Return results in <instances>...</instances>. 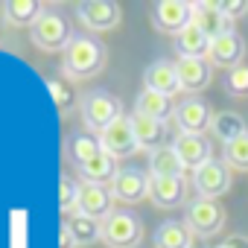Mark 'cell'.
<instances>
[{
	"label": "cell",
	"mask_w": 248,
	"mask_h": 248,
	"mask_svg": "<svg viewBox=\"0 0 248 248\" xmlns=\"http://www.w3.org/2000/svg\"><path fill=\"white\" fill-rule=\"evenodd\" d=\"M64 152H67V161L79 170L82 164H88L91 158H96V155L102 152V146H99V140L91 138L88 132H70V135H67V143H64Z\"/></svg>",
	"instance_id": "cell-20"
},
{
	"label": "cell",
	"mask_w": 248,
	"mask_h": 248,
	"mask_svg": "<svg viewBox=\"0 0 248 248\" xmlns=\"http://www.w3.org/2000/svg\"><path fill=\"white\" fill-rule=\"evenodd\" d=\"M135 111L138 114H143V117H152V120H167V117H172L175 114V108H172V99L170 96H164V93H155V91H140L138 93V99H135Z\"/></svg>",
	"instance_id": "cell-24"
},
{
	"label": "cell",
	"mask_w": 248,
	"mask_h": 248,
	"mask_svg": "<svg viewBox=\"0 0 248 248\" xmlns=\"http://www.w3.org/2000/svg\"><path fill=\"white\" fill-rule=\"evenodd\" d=\"M216 248H231V245H228V242H219V245H216Z\"/></svg>",
	"instance_id": "cell-36"
},
{
	"label": "cell",
	"mask_w": 248,
	"mask_h": 248,
	"mask_svg": "<svg viewBox=\"0 0 248 248\" xmlns=\"http://www.w3.org/2000/svg\"><path fill=\"white\" fill-rule=\"evenodd\" d=\"M242 56H245V41L239 32H225L219 38L210 41V50H207V62L213 67H225V70H233L242 64Z\"/></svg>",
	"instance_id": "cell-12"
},
{
	"label": "cell",
	"mask_w": 248,
	"mask_h": 248,
	"mask_svg": "<svg viewBox=\"0 0 248 248\" xmlns=\"http://www.w3.org/2000/svg\"><path fill=\"white\" fill-rule=\"evenodd\" d=\"M70 38H73V32H70L64 15L56 12V9H44L41 18L32 24V41H35L41 50H50V53L62 50V53H64L67 44H70Z\"/></svg>",
	"instance_id": "cell-4"
},
{
	"label": "cell",
	"mask_w": 248,
	"mask_h": 248,
	"mask_svg": "<svg viewBox=\"0 0 248 248\" xmlns=\"http://www.w3.org/2000/svg\"><path fill=\"white\" fill-rule=\"evenodd\" d=\"M175 50L181 59H207V50H210V38L199 30V27H187L184 32L175 35Z\"/></svg>",
	"instance_id": "cell-23"
},
{
	"label": "cell",
	"mask_w": 248,
	"mask_h": 248,
	"mask_svg": "<svg viewBox=\"0 0 248 248\" xmlns=\"http://www.w3.org/2000/svg\"><path fill=\"white\" fill-rule=\"evenodd\" d=\"M225 164L231 170L248 172V135H242V138H236L233 143L225 146Z\"/></svg>",
	"instance_id": "cell-29"
},
{
	"label": "cell",
	"mask_w": 248,
	"mask_h": 248,
	"mask_svg": "<svg viewBox=\"0 0 248 248\" xmlns=\"http://www.w3.org/2000/svg\"><path fill=\"white\" fill-rule=\"evenodd\" d=\"M225 88H228V93H233V96H248V64H245V62H242L239 67L228 70Z\"/></svg>",
	"instance_id": "cell-32"
},
{
	"label": "cell",
	"mask_w": 248,
	"mask_h": 248,
	"mask_svg": "<svg viewBox=\"0 0 248 248\" xmlns=\"http://www.w3.org/2000/svg\"><path fill=\"white\" fill-rule=\"evenodd\" d=\"M79 196H82V184H76L73 178L62 175V181H59V207L64 213L76 210L79 207Z\"/></svg>",
	"instance_id": "cell-30"
},
{
	"label": "cell",
	"mask_w": 248,
	"mask_h": 248,
	"mask_svg": "<svg viewBox=\"0 0 248 248\" xmlns=\"http://www.w3.org/2000/svg\"><path fill=\"white\" fill-rule=\"evenodd\" d=\"M111 196L123 204H138V202L149 199V175L138 167L120 170L111 181Z\"/></svg>",
	"instance_id": "cell-11"
},
{
	"label": "cell",
	"mask_w": 248,
	"mask_h": 248,
	"mask_svg": "<svg viewBox=\"0 0 248 248\" xmlns=\"http://www.w3.org/2000/svg\"><path fill=\"white\" fill-rule=\"evenodd\" d=\"M155 248H193V231L184 222H164L155 231Z\"/></svg>",
	"instance_id": "cell-26"
},
{
	"label": "cell",
	"mask_w": 248,
	"mask_h": 248,
	"mask_svg": "<svg viewBox=\"0 0 248 248\" xmlns=\"http://www.w3.org/2000/svg\"><path fill=\"white\" fill-rule=\"evenodd\" d=\"M193 27H199L210 41L219 38V35H225V32H231L228 18L219 12L216 3H207V0H202V3H193Z\"/></svg>",
	"instance_id": "cell-19"
},
{
	"label": "cell",
	"mask_w": 248,
	"mask_h": 248,
	"mask_svg": "<svg viewBox=\"0 0 248 248\" xmlns=\"http://www.w3.org/2000/svg\"><path fill=\"white\" fill-rule=\"evenodd\" d=\"M231 181H233L231 178V167L216 161V158L193 172V187H196V193L202 199H216L219 202V196H225L231 190Z\"/></svg>",
	"instance_id": "cell-8"
},
{
	"label": "cell",
	"mask_w": 248,
	"mask_h": 248,
	"mask_svg": "<svg viewBox=\"0 0 248 248\" xmlns=\"http://www.w3.org/2000/svg\"><path fill=\"white\" fill-rule=\"evenodd\" d=\"M184 225L199 233V236H213L222 231L225 225V207L216 202V199H193L187 204V216H184Z\"/></svg>",
	"instance_id": "cell-5"
},
{
	"label": "cell",
	"mask_w": 248,
	"mask_h": 248,
	"mask_svg": "<svg viewBox=\"0 0 248 248\" xmlns=\"http://www.w3.org/2000/svg\"><path fill=\"white\" fill-rule=\"evenodd\" d=\"M219 12L231 21V18H242L248 12V0H219Z\"/></svg>",
	"instance_id": "cell-33"
},
{
	"label": "cell",
	"mask_w": 248,
	"mask_h": 248,
	"mask_svg": "<svg viewBox=\"0 0 248 248\" xmlns=\"http://www.w3.org/2000/svg\"><path fill=\"white\" fill-rule=\"evenodd\" d=\"M111 202H114L111 190H105V187H99V184H82V196H79V207H76V213L102 222V219H108L111 210H114Z\"/></svg>",
	"instance_id": "cell-17"
},
{
	"label": "cell",
	"mask_w": 248,
	"mask_h": 248,
	"mask_svg": "<svg viewBox=\"0 0 248 248\" xmlns=\"http://www.w3.org/2000/svg\"><path fill=\"white\" fill-rule=\"evenodd\" d=\"M143 85H146V91L164 93V96H170V99L181 91L178 70H175V64L167 62V59H158V62H152V64L143 70Z\"/></svg>",
	"instance_id": "cell-15"
},
{
	"label": "cell",
	"mask_w": 248,
	"mask_h": 248,
	"mask_svg": "<svg viewBox=\"0 0 248 248\" xmlns=\"http://www.w3.org/2000/svg\"><path fill=\"white\" fill-rule=\"evenodd\" d=\"M172 117H175V126L181 129V135H204L213 123L210 105L199 96H187L184 102H178Z\"/></svg>",
	"instance_id": "cell-10"
},
{
	"label": "cell",
	"mask_w": 248,
	"mask_h": 248,
	"mask_svg": "<svg viewBox=\"0 0 248 248\" xmlns=\"http://www.w3.org/2000/svg\"><path fill=\"white\" fill-rule=\"evenodd\" d=\"M129 120H132V129H135V138H138L140 149H149V152H155V149L167 146V126H164L161 120L143 117V114H138V111H135Z\"/></svg>",
	"instance_id": "cell-18"
},
{
	"label": "cell",
	"mask_w": 248,
	"mask_h": 248,
	"mask_svg": "<svg viewBox=\"0 0 248 248\" xmlns=\"http://www.w3.org/2000/svg\"><path fill=\"white\" fill-rule=\"evenodd\" d=\"M99 146L105 155H111L114 161L117 158H129L140 149L138 138H135V129H132V120L129 117H120L117 123H111V126L105 132H99Z\"/></svg>",
	"instance_id": "cell-7"
},
{
	"label": "cell",
	"mask_w": 248,
	"mask_h": 248,
	"mask_svg": "<svg viewBox=\"0 0 248 248\" xmlns=\"http://www.w3.org/2000/svg\"><path fill=\"white\" fill-rule=\"evenodd\" d=\"M120 170H117V161L111 158V155H105V152H99L96 158H91L88 164H82L79 167V175H82V181L85 184H108V181H114V175H117Z\"/></svg>",
	"instance_id": "cell-25"
},
{
	"label": "cell",
	"mask_w": 248,
	"mask_h": 248,
	"mask_svg": "<svg viewBox=\"0 0 248 248\" xmlns=\"http://www.w3.org/2000/svg\"><path fill=\"white\" fill-rule=\"evenodd\" d=\"M152 24L158 32L178 35L193 24V3H184V0H161V3L152 6Z\"/></svg>",
	"instance_id": "cell-9"
},
{
	"label": "cell",
	"mask_w": 248,
	"mask_h": 248,
	"mask_svg": "<svg viewBox=\"0 0 248 248\" xmlns=\"http://www.w3.org/2000/svg\"><path fill=\"white\" fill-rule=\"evenodd\" d=\"M123 117V105L114 93L108 91H91L82 99V120H85V129L91 132H105L111 123H117Z\"/></svg>",
	"instance_id": "cell-3"
},
{
	"label": "cell",
	"mask_w": 248,
	"mask_h": 248,
	"mask_svg": "<svg viewBox=\"0 0 248 248\" xmlns=\"http://www.w3.org/2000/svg\"><path fill=\"white\" fill-rule=\"evenodd\" d=\"M3 12H6L9 24H15V27H32L41 18L44 6L38 3V0H6Z\"/></svg>",
	"instance_id": "cell-27"
},
{
	"label": "cell",
	"mask_w": 248,
	"mask_h": 248,
	"mask_svg": "<svg viewBox=\"0 0 248 248\" xmlns=\"http://www.w3.org/2000/svg\"><path fill=\"white\" fill-rule=\"evenodd\" d=\"M172 149H175V155H178V161L184 164V170H199V167H204L207 161H213V155H210V140L204 138V135H178L175 140H172Z\"/></svg>",
	"instance_id": "cell-14"
},
{
	"label": "cell",
	"mask_w": 248,
	"mask_h": 248,
	"mask_svg": "<svg viewBox=\"0 0 248 248\" xmlns=\"http://www.w3.org/2000/svg\"><path fill=\"white\" fill-rule=\"evenodd\" d=\"M73 12L88 32H108L120 24V3L114 0H85L73 6Z\"/></svg>",
	"instance_id": "cell-6"
},
{
	"label": "cell",
	"mask_w": 248,
	"mask_h": 248,
	"mask_svg": "<svg viewBox=\"0 0 248 248\" xmlns=\"http://www.w3.org/2000/svg\"><path fill=\"white\" fill-rule=\"evenodd\" d=\"M105 44L91 32H73L64 50V73L70 79H91L105 67Z\"/></svg>",
	"instance_id": "cell-1"
},
{
	"label": "cell",
	"mask_w": 248,
	"mask_h": 248,
	"mask_svg": "<svg viewBox=\"0 0 248 248\" xmlns=\"http://www.w3.org/2000/svg\"><path fill=\"white\" fill-rule=\"evenodd\" d=\"M143 239V222L132 210H111L102 219V242L108 248H135Z\"/></svg>",
	"instance_id": "cell-2"
},
{
	"label": "cell",
	"mask_w": 248,
	"mask_h": 248,
	"mask_svg": "<svg viewBox=\"0 0 248 248\" xmlns=\"http://www.w3.org/2000/svg\"><path fill=\"white\" fill-rule=\"evenodd\" d=\"M47 91H50L53 102L59 105V111H67L73 105V88L64 79H47Z\"/></svg>",
	"instance_id": "cell-31"
},
{
	"label": "cell",
	"mask_w": 248,
	"mask_h": 248,
	"mask_svg": "<svg viewBox=\"0 0 248 248\" xmlns=\"http://www.w3.org/2000/svg\"><path fill=\"white\" fill-rule=\"evenodd\" d=\"M149 199L161 210L181 207L187 202V175L184 178H158V175H149Z\"/></svg>",
	"instance_id": "cell-13"
},
{
	"label": "cell",
	"mask_w": 248,
	"mask_h": 248,
	"mask_svg": "<svg viewBox=\"0 0 248 248\" xmlns=\"http://www.w3.org/2000/svg\"><path fill=\"white\" fill-rule=\"evenodd\" d=\"M228 245H231V248H248V236H242V233H233V236L228 239Z\"/></svg>",
	"instance_id": "cell-35"
},
{
	"label": "cell",
	"mask_w": 248,
	"mask_h": 248,
	"mask_svg": "<svg viewBox=\"0 0 248 248\" xmlns=\"http://www.w3.org/2000/svg\"><path fill=\"white\" fill-rule=\"evenodd\" d=\"M210 132H213V138H219V140L228 146V143H233L236 138L248 135V126H245V120H242L236 111H219V114H213Z\"/></svg>",
	"instance_id": "cell-22"
},
{
	"label": "cell",
	"mask_w": 248,
	"mask_h": 248,
	"mask_svg": "<svg viewBox=\"0 0 248 248\" xmlns=\"http://www.w3.org/2000/svg\"><path fill=\"white\" fill-rule=\"evenodd\" d=\"M64 225L70 228V233H73L76 245H91V242L102 239V222L88 219V216H82V213H73Z\"/></svg>",
	"instance_id": "cell-28"
},
{
	"label": "cell",
	"mask_w": 248,
	"mask_h": 248,
	"mask_svg": "<svg viewBox=\"0 0 248 248\" xmlns=\"http://www.w3.org/2000/svg\"><path fill=\"white\" fill-rule=\"evenodd\" d=\"M59 248H76V239L67 225H62V231H59Z\"/></svg>",
	"instance_id": "cell-34"
},
{
	"label": "cell",
	"mask_w": 248,
	"mask_h": 248,
	"mask_svg": "<svg viewBox=\"0 0 248 248\" xmlns=\"http://www.w3.org/2000/svg\"><path fill=\"white\" fill-rule=\"evenodd\" d=\"M175 70H178L181 91H187V93H202L213 76V64L207 59H178Z\"/></svg>",
	"instance_id": "cell-16"
},
{
	"label": "cell",
	"mask_w": 248,
	"mask_h": 248,
	"mask_svg": "<svg viewBox=\"0 0 248 248\" xmlns=\"http://www.w3.org/2000/svg\"><path fill=\"white\" fill-rule=\"evenodd\" d=\"M149 175H158V178H184L187 170L178 161V155H175L172 146H161V149L149 152Z\"/></svg>",
	"instance_id": "cell-21"
}]
</instances>
